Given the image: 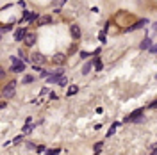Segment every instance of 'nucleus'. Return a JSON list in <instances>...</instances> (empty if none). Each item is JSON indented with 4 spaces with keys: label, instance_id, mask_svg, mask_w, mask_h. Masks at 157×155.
I'll list each match as a JSON object with an SVG mask.
<instances>
[{
    "label": "nucleus",
    "instance_id": "32",
    "mask_svg": "<svg viewBox=\"0 0 157 155\" xmlns=\"http://www.w3.org/2000/svg\"><path fill=\"white\" fill-rule=\"evenodd\" d=\"M155 105H157V102H155V100H154V102H150V105H148V109H152V111H154V109H155Z\"/></svg>",
    "mask_w": 157,
    "mask_h": 155
},
{
    "label": "nucleus",
    "instance_id": "17",
    "mask_svg": "<svg viewBox=\"0 0 157 155\" xmlns=\"http://www.w3.org/2000/svg\"><path fill=\"white\" fill-rule=\"evenodd\" d=\"M120 125H121V123H118V121H114V123H113V127H111V128H109V132H107V137H111V136H113V134L116 132V128L120 127Z\"/></svg>",
    "mask_w": 157,
    "mask_h": 155
},
{
    "label": "nucleus",
    "instance_id": "25",
    "mask_svg": "<svg viewBox=\"0 0 157 155\" xmlns=\"http://www.w3.org/2000/svg\"><path fill=\"white\" fill-rule=\"evenodd\" d=\"M29 23H32V21H36V20H38V14H36V13H32V14H29Z\"/></svg>",
    "mask_w": 157,
    "mask_h": 155
},
{
    "label": "nucleus",
    "instance_id": "16",
    "mask_svg": "<svg viewBox=\"0 0 157 155\" xmlns=\"http://www.w3.org/2000/svg\"><path fill=\"white\" fill-rule=\"evenodd\" d=\"M77 93H78V86H70L66 96H73V95H77Z\"/></svg>",
    "mask_w": 157,
    "mask_h": 155
},
{
    "label": "nucleus",
    "instance_id": "5",
    "mask_svg": "<svg viewBox=\"0 0 157 155\" xmlns=\"http://www.w3.org/2000/svg\"><path fill=\"white\" fill-rule=\"evenodd\" d=\"M70 36L73 38V41H80L82 39V30H80V27H78L77 23H72L70 25Z\"/></svg>",
    "mask_w": 157,
    "mask_h": 155
},
{
    "label": "nucleus",
    "instance_id": "1",
    "mask_svg": "<svg viewBox=\"0 0 157 155\" xmlns=\"http://www.w3.org/2000/svg\"><path fill=\"white\" fill-rule=\"evenodd\" d=\"M16 87H18V80H16V78L9 80V82L2 87V95H0V96L4 98V100H11V98L16 95Z\"/></svg>",
    "mask_w": 157,
    "mask_h": 155
},
{
    "label": "nucleus",
    "instance_id": "11",
    "mask_svg": "<svg viewBox=\"0 0 157 155\" xmlns=\"http://www.w3.org/2000/svg\"><path fill=\"white\" fill-rule=\"evenodd\" d=\"M139 116H143V109H136L132 114H129V116H127L125 121H132V119H136V118H139Z\"/></svg>",
    "mask_w": 157,
    "mask_h": 155
},
{
    "label": "nucleus",
    "instance_id": "23",
    "mask_svg": "<svg viewBox=\"0 0 157 155\" xmlns=\"http://www.w3.org/2000/svg\"><path fill=\"white\" fill-rule=\"evenodd\" d=\"M4 78H7V71L0 66V80H4Z\"/></svg>",
    "mask_w": 157,
    "mask_h": 155
},
{
    "label": "nucleus",
    "instance_id": "13",
    "mask_svg": "<svg viewBox=\"0 0 157 155\" xmlns=\"http://www.w3.org/2000/svg\"><path fill=\"white\" fill-rule=\"evenodd\" d=\"M91 70H93V62L89 61V62H86V64L82 66V75H88V73H89Z\"/></svg>",
    "mask_w": 157,
    "mask_h": 155
},
{
    "label": "nucleus",
    "instance_id": "26",
    "mask_svg": "<svg viewBox=\"0 0 157 155\" xmlns=\"http://www.w3.org/2000/svg\"><path fill=\"white\" fill-rule=\"evenodd\" d=\"M21 141H23V136H16L14 139H13V144H20Z\"/></svg>",
    "mask_w": 157,
    "mask_h": 155
},
{
    "label": "nucleus",
    "instance_id": "19",
    "mask_svg": "<svg viewBox=\"0 0 157 155\" xmlns=\"http://www.w3.org/2000/svg\"><path fill=\"white\" fill-rule=\"evenodd\" d=\"M45 153L46 155H57V153H61V148H50V150H45Z\"/></svg>",
    "mask_w": 157,
    "mask_h": 155
},
{
    "label": "nucleus",
    "instance_id": "14",
    "mask_svg": "<svg viewBox=\"0 0 157 155\" xmlns=\"http://www.w3.org/2000/svg\"><path fill=\"white\" fill-rule=\"evenodd\" d=\"M78 52V46H77V41L73 43V45H70V48H68V54L66 55H73V54H77Z\"/></svg>",
    "mask_w": 157,
    "mask_h": 155
},
{
    "label": "nucleus",
    "instance_id": "31",
    "mask_svg": "<svg viewBox=\"0 0 157 155\" xmlns=\"http://www.w3.org/2000/svg\"><path fill=\"white\" fill-rule=\"evenodd\" d=\"M5 105H7V102L4 98H0V109H5Z\"/></svg>",
    "mask_w": 157,
    "mask_h": 155
},
{
    "label": "nucleus",
    "instance_id": "12",
    "mask_svg": "<svg viewBox=\"0 0 157 155\" xmlns=\"http://www.w3.org/2000/svg\"><path fill=\"white\" fill-rule=\"evenodd\" d=\"M91 62H93V66H95V70H97V71H102V68H104V62H102V59L95 57L93 61H91Z\"/></svg>",
    "mask_w": 157,
    "mask_h": 155
},
{
    "label": "nucleus",
    "instance_id": "30",
    "mask_svg": "<svg viewBox=\"0 0 157 155\" xmlns=\"http://www.w3.org/2000/svg\"><path fill=\"white\" fill-rule=\"evenodd\" d=\"M148 52H150V54H155V52H157V46H155V45H150Z\"/></svg>",
    "mask_w": 157,
    "mask_h": 155
},
{
    "label": "nucleus",
    "instance_id": "2",
    "mask_svg": "<svg viewBox=\"0 0 157 155\" xmlns=\"http://www.w3.org/2000/svg\"><path fill=\"white\" fill-rule=\"evenodd\" d=\"M11 62H13V64L9 66V71H11V73H23V71H25V68H27V66H25V62H23L20 57H16V55H13V57H11Z\"/></svg>",
    "mask_w": 157,
    "mask_h": 155
},
{
    "label": "nucleus",
    "instance_id": "7",
    "mask_svg": "<svg viewBox=\"0 0 157 155\" xmlns=\"http://www.w3.org/2000/svg\"><path fill=\"white\" fill-rule=\"evenodd\" d=\"M146 23H150V21H148V20H146V18H143V20H137V21H136V23H134V25H130V27H127V30H137V29H143V27H145Z\"/></svg>",
    "mask_w": 157,
    "mask_h": 155
},
{
    "label": "nucleus",
    "instance_id": "4",
    "mask_svg": "<svg viewBox=\"0 0 157 155\" xmlns=\"http://www.w3.org/2000/svg\"><path fill=\"white\" fill-rule=\"evenodd\" d=\"M36 39H38V34H36V32H29V30H27V34H25V38H23V45H25L27 48H30V46L36 45Z\"/></svg>",
    "mask_w": 157,
    "mask_h": 155
},
{
    "label": "nucleus",
    "instance_id": "15",
    "mask_svg": "<svg viewBox=\"0 0 157 155\" xmlns=\"http://www.w3.org/2000/svg\"><path fill=\"white\" fill-rule=\"evenodd\" d=\"M18 57L21 59V61H23V62H25V64H27V62H29V55H27V54H25V50H23V48H20V50H18Z\"/></svg>",
    "mask_w": 157,
    "mask_h": 155
},
{
    "label": "nucleus",
    "instance_id": "3",
    "mask_svg": "<svg viewBox=\"0 0 157 155\" xmlns=\"http://www.w3.org/2000/svg\"><path fill=\"white\" fill-rule=\"evenodd\" d=\"M29 62L43 66V64H46V55H45V54H41V52H32V54L29 55Z\"/></svg>",
    "mask_w": 157,
    "mask_h": 155
},
{
    "label": "nucleus",
    "instance_id": "27",
    "mask_svg": "<svg viewBox=\"0 0 157 155\" xmlns=\"http://www.w3.org/2000/svg\"><path fill=\"white\" fill-rule=\"evenodd\" d=\"M48 93H50V89H48V87H43V89H41V93H39V95H41V96H46V95H48Z\"/></svg>",
    "mask_w": 157,
    "mask_h": 155
},
{
    "label": "nucleus",
    "instance_id": "28",
    "mask_svg": "<svg viewBox=\"0 0 157 155\" xmlns=\"http://www.w3.org/2000/svg\"><path fill=\"white\" fill-rule=\"evenodd\" d=\"M45 150H46V148H45V146H41V144L36 146V152H38V153H45Z\"/></svg>",
    "mask_w": 157,
    "mask_h": 155
},
{
    "label": "nucleus",
    "instance_id": "8",
    "mask_svg": "<svg viewBox=\"0 0 157 155\" xmlns=\"http://www.w3.org/2000/svg\"><path fill=\"white\" fill-rule=\"evenodd\" d=\"M25 34H27V29H25V27H18V29L14 30V34H13V36H14L16 41H23Z\"/></svg>",
    "mask_w": 157,
    "mask_h": 155
},
{
    "label": "nucleus",
    "instance_id": "33",
    "mask_svg": "<svg viewBox=\"0 0 157 155\" xmlns=\"http://www.w3.org/2000/svg\"><path fill=\"white\" fill-rule=\"evenodd\" d=\"M100 52H102V48H97V50L93 52V55H95V57H98V55H100Z\"/></svg>",
    "mask_w": 157,
    "mask_h": 155
},
{
    "label": "nucleus",
    "instance_id": "6",
    "mask_svg": "<svg viewBox=\"0 0 157 155\" xmlns=\"http://www.w3.org/2000/svg\"><path fill=\"white\" fill-rule=\"evenodd\" d=\"M66 54H62V52H57V54H54V57H52V62L56 64V66H62L64 64V61H66Z\"/></svg>",
    "mask_w": 157,
    "mask_h": 155
},
{
    "label": "nucleus",
    "instance_id": "34",
    "mask_svg": "<svg viewBox=\"0 0 157 155\" xmlns=\"http://www.w3.org/2000/svg\"><path fill=\"white\" fill-rule=\"evenodd\" d=\"M0 39H2V34H0Z\"/></svg>",
    "mask_w": 157,
    "mask_h": 155
},
{
    "label": "nucleus",
    "instance_id": "22",
    "mask_svg": "<svg viewBox=\"0 0 157 155\" xmlns=\"http://www.w3.org/2000/svg\"><path fill=\"white\" fill-rule=\"evenodd\" d=\"M102 148H104V143H102V141H100V143H97V144L93 146V150H95V153H100V150H102Z\"/></svg>",
    "mask_w": 157,
    "mask_h": 155
},
{
    "label": "nucleus",
    "instance_id": "29",
    "mask_svg": "<svg viewBox=\"0 0 157 155\" xmlns=\"http://www.w3.org/2000/svg\"><path fill=\"white\" fill-rule=\"evenodd\" d=\"M27 148H29V150H36V144H34L32 141H29V143H27Z\"/></svg>",
    "mask_w": 157,
    "mask_h": 155
},
{
    "label": "nucleus",
    "instance_id": "10",
    "mask_svg": "<svg viewBox=\"0 0 157 155\" xmlns=\"http://www.w3.org/2000/svg\"><path fill=\"white\" fill-rule=\"evenodd\" d=\"M150 45H152V38H145V39H141V43H139V50H148L150 48Z\"/></svg>",
    "mask_w": 157,
    "mask_h": 155
},
{
    "label": "nucleus",
    "instance_id": "18",
    "mask_svg": "<svg viewBox=\"0 0 157 155\" xmlns=\"http://www.w3.org/2000/svg\"><path fill=\"white\" fill-rule=\"evenodd\" d=\"M34 80H36V77H34V75H25L21 82H23V84H32Z\"/></svg>",
    "mask_w": 157,
    "mask_h": 155
},
{
    "label": "nucleus",
    "instance_id": "20",
    "mask_svg": "<svg viewBox=\"0 0 157 155\" xmlns=\"http://www.w3.org/2000/svg\"><path fill=\"white\" fill-rule=\"evenodd\" d=\"M13 29V23H7V25H4V27H0V34H4V32H7V30H11Z\"/></svg>",
    "mask_w": 157,
    "mask_h": 155
},
{
    "label": "nucleus",
    "instance_id": "24",
    "mask_svg": "<svg viewBox=\"0 0 157 155\" xmlns=\"http://www.w3.org/2000/svg\"><path fill=\"white\" fill-rule=\"evenodd\" d=\"M98 39H100L102 43H105V41H107V38H105V30H102V32L98 34Z\"/></svg>",
    "mask_w": 157,
    "mask_h": 155
},
{
    "label": "nucleus",
    "instance_id": "9",
    "mask_svg": "<svg viewBox=\"0 0 157 155\" xmlns=\"http://www.w3.org/2000/svg\"><path fill=\"white\" fill-rule=\"evenodd\" d=\"M52 23V16L50 14H45V16H39L38 18V25L43 27V25H50Z\"/></svg>",
    "mask_w": 157,
    "mask_h": 155
},
{
    "label": "nucleus",
    "instance_id": "21",
    "mask_svg": "<svg viewBox=\"0 0 157 155\" xmlns=\"http://www.w3.org/2000/svg\"><path fill=\"white\" fill-rule=\"evenodd\" d=\"M57 84H59V86H66V84H68V78L64 77V75H61L59 80H57Z\"/></svg>",
    "mask_w": 157,
    "mask_h": 155
}]
</instances>
